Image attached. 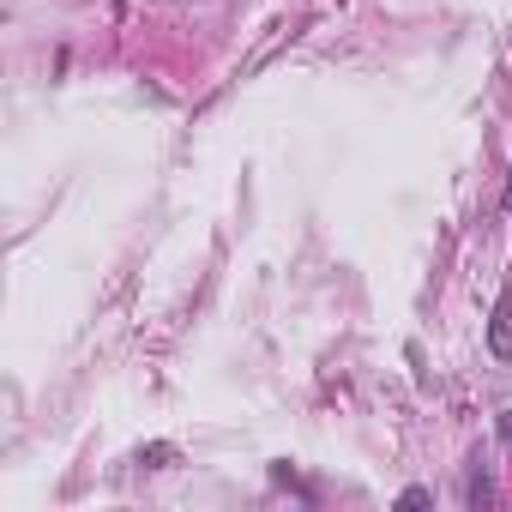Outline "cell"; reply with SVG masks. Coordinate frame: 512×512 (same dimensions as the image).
Returning <instances> with one entry per match:
<instances>
[{
	"label": "cell",
	"mask_w": 512,
	"mask_h": 512,
	"mask_svg": "<svg viewBox=\"0 0 512 512\" xmlns=\"http://www.w3.org/2000/svg\"><path fill=\"white\" fill-rule=\"evenodd\" d=\"M488 356L494 362H512V296H500L494 314H488Z\"/></svg>",
	"instance_id": "6da1fadb"
},
{
	"label": "cell",
	"mask_w": 512,
	"mask_h": 512,
	"mask_svg": "<svg viewBox=\"0 0 512 512\" xmlns=\"http://www.w3.org/2000/svg\"><path fill=\"white\" fill-rule=\"evenodd\" d=\"M175 458H181V452H175L169 440H151V446H139V452H133V464H139V470H169Z\"/></svg>",
	"instance_id": "7a4b0ae2"
},
{
	"label": "cell",
	"mask_w": 512,
	"mask_h": 512,
	"mask_svg": "<svg viewBox=\"0 0 512 512\" xmlns=\"http://www.w3.org/2000/svg\"><path fill=\"white\" fill-rule=\"evenodd\" d=\"M500 211L512 217V169H506V193H500Z\"/></svg>",
	"instance_id": "8992f818"
},
{
	"label": "cell",
	"mask_w": 512,
	"mask_h": 512,
	"mask_svg": "<svg viewBox=\"0 0 512 512\" xmlns=\"http://www.w3.org/2000/svg\"><path fill=\"white\" fill-rule=\"evenodd\" d=\"M464 500H470V506H488V500H494V482L476 470V476H470V488H464Z\"/></svg>",
	"instance_id": "3957f363"
},
{
	"label": "cell",
	"mask_w": 512,
	"mask_h": 512,
	"mask_svg": "<svg viewBox=\"0 0 512 512\" xmlns=\"http://www.w3.org/2000/svg\"><path fill=\"white\" fill-rule=\"evenodd\" d=\"M398 506H404V512H416V506H434V488H422V482H410V488L398 494Z\"/></svg>",
	"instance_id": "277c9868"
},
{
	"label": "cell",
	"mask_w": 512,
	"mask_h": 512,
	"mask_svg": "<svg viewBox=\"0 0 512 512\" xmlns=\"http://www.w3.org/2000/svg\"><path fill=\"white\" fill-rule=\"evenodd\" d=\"M494 428H500V440L512 446V410H500V422H494Z\"/></svg>",
	"instance_id": "5b68a950"
}]
</instances>
